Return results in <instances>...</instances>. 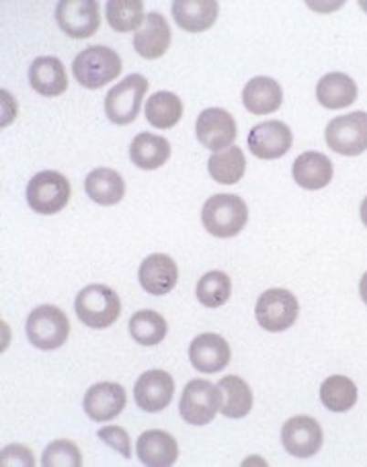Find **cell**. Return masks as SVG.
I'll list each match as a JSON object with an SVG mask.
<instances>
[{"mask_svg": "<svg viewBox=\"0 0 367 467\" xmlns=\"http://www.w3.org/2000/svg\"><path fill=\"white\" fill-rule=\"evenodd\" d=\"M41 465L44 467H80L82 465V455L79 451V447L72 443V441H54L49 443L47 449L41 455Z\"/></svg>", "mask_w": 367, "mask_h": 467, "instance_id": "34", "label": "cell"}, {"mask_svg": "<svg viewBox=\"0 0 367 467\" xmlns=\"http://www.w3.org/2000/svg\"><path fill=\"white\" fill-rule=\"evenodd\" d=\"M179 457V445L171 432L146 431L138 437V460L148 467H171Z\"/></svg>", "mask_w": 367, "mask_h": 467, "instance_id": "20", "label": "cell"}, {"mask_svg": "<svg viewBox=\"0 0 367 467\" xmlns=\"http://www.w3.org/2000/svg\"><path fill=\"white\" fill-rule=\"evenodd\" d=\"M171 25L161 13H148L146 21L133 36V49L146 60H156L171 47Z\"/></svg>", "mask_w": 367, "mask_h": 467, "instance_id": "18", "label": "cell"}, {"mask_svg": "<svg viewBox=\"0 0 367 467\" xmlns=\"http://www.w3.org/2000/svg\"><path fill=\"white\" fill-rule=\"evenodd\" d=\"M25 332H27L29 343L36 348L56 350L68 340V316L56 306H39L29 314Z\"/></svg>", "mask_w": 367, "mask_h": 467, "instance_id": "4", "label": "cell"}, {"mask_svg": "<svg viewBox=\"0 0 367 467\" xmlns=\"http://www.w3.org/2000/svg\"><path fill=\"white\" fill-rule=\"evenodd\" d=\"M232 357L230 345L215 332H204L189 347V361L202 373H218L228 367Z\"/></svg>", "mask_w": 367, "mask_h": 467, "instance_id": "17", "label": "cell"}, {"mask_svg": "<svg viewBox=\"0 0 367 467\" xmlns=\"http://www.w3.org/2000/svg\"><path fill=\"white\" fill-rule=\"evenodd\" d=\"M294 144L291 130L283 121H263L248 133V148L261 161H278Z\"/></svg>", "mask_w": 367, "mask_h": 467, "instance_id": "12", "label": "cell"}, {"mask_svg": "<svg viewBox=\"0 0 367 467\" xmlns=\"http://www.w3.org/2000/svg\"><path fill=\"white\" fill-rule=\"evenodd\" d=\"M3 465H36V457L25 445H6L3 449Z\"/></svg>", "mask_w": 367, "mask_h": 467, "instance_id": "36", "label": "cell"}, {"mask_svg": "<svg viewBox=\"0 0 367 467\" xmlns=\"http://www.w3.org/2000/svg\"><path fill=\"white\" fill-rule=\"evenodd\" d=\"M174 396V381L171 378V373H166L163 369H152L142 373L136 386H133V400L140 410L144 412H163L166 406L171 404V400Z\"/></svg>", "mask_w": 367, "mask_h": 467, "instance_id": "14", "label": "cell"}, {"mask_svg": "<svg viewBox=\"0 0 367 467\" xmlns=\"http://www.w3.org/2000/svg\"><path fill=\"white\" fill-rule=\"evenodd\" d=\"M207 171L210 177L220 182V185H236V182L245 177L246 171V158L245 152L238 146H230L220 152H214L210 162H207Z\"/></svg>", "mask_w": 367, "mask_h": 467, "instance_id": "27", "label": "cell"}, {"mask_svg": "<svg viewBox=\"0 0 367 467\" xmlns=\"http://www.w3.org/2000/svg\"><path fill=\"white\" fill-rule=\"evenodd\" d=\"M222 408V391L218 386L205 379H191L183 389L179 412L183 420L204 427L212 422Z\"/></svg>", "mask_w": 367, "mask_h": 467, "instance_id": "6", "label": "cell"}, {"mask_svg": "<svg viewBox=\"0 0 367 467\" xmlns=\"http://www.w3.org/2000/svg\"><path fill=\"white\" fill-rule=\"evenodd\" d=\"M121 57L111 47L90 46L74 57L72 74L85 88H101L121 74Z\"/></svg>", "mask_w": 367, "mask_h": 467, "instance_id": "1", "label": "cell"}, {"mask_svg": "<svg viewBox=\"0 0 367 467\" xmlns=\"http://www.w3.org/2000/svg\"><path fill=\"white\" fill-rule=\"evenodd\" d=\"M56 21L68 37L87 39L101 25V8L97 0H62L56 6Z\"/></svg>", "mask_w": 367, "mask_h": 467, "instance_id": "10", "label": "cell"}, {"mask_svg": "<svg viewBox=\"0 0 367 467\" xmlns=\"http://www.w3.org/2000/svg\"><path fill=\"white\" fill-rule=\"evenodd\" d=\"M243 103L253 115H269L279 111L283 103V90L275 78L257 77L246 82L243 90Z\"/></svg>", "mask_w": 367, "mask_h": 467, "instance_id": "22", "label": "cell"}, {"mask_svg": "<svg viewBox=\"0 0 367 467\" xmlns=\"http://www.w3.org/2000/svg\"><path fill=\"white\" fill-rule=\"evenodd\" d=\"M70 181L56 171H41L29 181L27 203L36 213L54 215L70 202Z\"/></svg>", "mask_w": 367, "mask_h": 467, "instance_id": "5", "label": "cell"}, {"mask_svg": "<svg viewBox=\"0 0 367 467\" xmlns=\"http://www.w3.org/2000/svg\"><path fill=\"white\" fill-rule=\"evenodd\" d=\"M130 158L131 162L142 171H156L166 164L171 158V144L169 140L163 136H154V133L142 131L131 140L130 146Z\"/></svg>", "mask_w": 367, "mask_h": 467, "instance_id": "23", "label": "cell"}, {"mask_svg": "<svg viewBox=\"0 0 367 467\" xmlns=\"http://www.w3.org/2000/svg\"><path fill=\"white\" fill-rule=\"evenodd\" d=\"M128 404V394L113 381H99L90 386L85 396V412L90 420L107 422L120 416Z\"/></svg>", "mask_w": 367, "mask_h": 467, "instance_id": "15", "label": "cell"}, {"mask_svg": "<svg viewBox=\"0 0 367 467\" xmlns=\"http://www.w3.org/2000/svg\"><path fill=\"white\" fill-rule=\"evenodd\" d=\"M316 99L324 109H345L357 99V85L351 77L343 72H329L319 80Z\"/></svg>", "mask_w": 367, "mask_h": 467, "instance_id": "25", "label": "cell"}, {"mask_svg": "<svg viewBox=\"0 0 367 467\" xmlns=\"http://www.w3.org/2000/svg\"><path fill=\"white\" fill-rule=\"evenodd\" d=\"M29 85L44 97H60L68 88V74L60 57L39 56L29 66Z\"/></svg>", "mask_w": 367, "mask_h": 467, "instance_id": "19", "label": "cell"}, {"mask_svg": "<svg viewBox=\"0 0 367 467\" xmlns=\"http://www.w3.org/2000/svg\"><path fill=\"white\" fill-rule=\"evenodd\" d=\"M138 281L142 289L150 296L171 294L179 281L177 263H174L169 254H163V253L150 254L140 265Z\"/></svg>", "mask_w": 367, "mask_h": 467, "instance_id": "16", "label": "cell"}, {"mask_svg": "<svg viewBox=\"0 0 367 467\" xmlns=\"http://www.w3.org/2000/svg\"><path fill=\"white\" fill-rule=\"evenodd\" d=\"M220 5L215 0H174L173 16L181 29L202 33L218 19Z\"/></svg>", "mask_w": 367, "mask_h": 467, "instance_id": "21", "label": "cell"}, {"mask_svg": "<svg viewBox=\"0 0 367 467\" xmlns=\"http://www.w3.org/2000/svg\"><path fill=\"white\" fill-rule=\"evenodd\" d=\"M144 113L148 123L154 125L156 130H171L181 121L183 101L174 93L161 90L148 99Z\"/></svg>", "mask_w": 367, "mask_h": 467, "instance_id": "29", "label": "cell"}, {"mask_svg": "<svg viewBox=\"0 0 367 467\" xmlns=\"http://www.w3.org/2000/svg\"><path fill=\"white\" fill-rule=\"evenodd\" d=\"M85 191L99 205H115L125 197V181L113 169H95L85 179Z\"/></svg>", "mask_w": 367, "mask_h": 467, "instance_id": "26", "label": "cell"}, {"mask_svg": "<svg viewBox=\"0 0 367 467\" xmlns=\"http://www.w3.org/2000/svg\"><path fill=\"white\" fill-rule=\"evenodd\" d=\"M362 222H363V226L367 228V197L363 199V203H362Z\"/></svg>", "mask_w": 367, "mask_h": 467, "instance_id": "39", "label": "cell"}, {"mask_svg": "<svg viewBox=\"0 0 367 467\" xmlns=\"http://www.w3.org/2000/svg\"><path fill=\"white\" fill-rule=\"evenodd\" d=\"M74 310H77L79 320L85 327L103 330L118 322L121 314V299L118 291L101 285V283H93V285L85 287L77 296Z\"/></svg>", "mask_w": 367, "mask_h": 467, "instance_id": "2", "label": "cell"}, {"mask_svg": "<svg viewBox=\"0 0 367 467\" xmlns=\"http://www.w3.org/2000/svg\"><path fill=\"white\" fill-rule=\"evenodd\" d=\"M202 222L212 236L232 238L245 230L248 222V207L238 195H214L204 205Z\"/></svg>", "mask_w": 367, "mask_h": 467, "instance_id": "3", "label": "cell"}, {"mask_svg": "<svg viewBox=\"0 0 367 467\" xmlns=\"http://www.w3.org/2000/svg\"><path fill=\"white\" fill-rule=\"evenodd\" d=\"M105 16L115 31H138L146 21L144 3L142 0H110L105 5Z\"/></svg>", "mask_w": 367, "mask_h": 467, "instance_id": "31", "label": "cell"}, {"mask_svg": "<svg viewBox=\"0 0 367 467\" xmlns=\"http://www.w3.org/2000/svg\"><path fill=\"white\" fill-rule=\"evenodd\" d=\"M99 439L107 443L110 447H113L115 451L121 453L125 460H130L131 457V441L130 435L125 432L121 427H105L97 432Z\"/></svg>", "mask_w": 367, "mask_h": 467, "instance_id": "35", "label": "cell"}, {"mask_svg": "<svg viewBox=\"0 0 367 467\" xmlns=\"http://www.w3.org/2000/svg\"><path fill=\"white\" fill-rule=\"evenodd\" d=\"M298 314V299L288 289H269L257 299V322L258 327L269 332H286L296 324Z\"/></svg>", "mask_w": 367, "mask_h": 467, "instance_id": "8", "label": "cell"}, {"mask_svg": "<svg viewBox=\"0 0 367 467\" xmlns=\"http://www.w3.org/2000/svg\"><path fill=\"white\" fill-rule=\"evenodd\" d=\"M166 320L154 310H140L131 316L130 335L142 347H154L166 338Z\"/></svg>", "mask_w": 367, "mask_h": 467, "instance_id": "32", "label": "cell"}, {"mask_svg": "<svg viewBox=\"0 0 367 467\" xmlns=\"http://www.w3.org/2000/svg\"><path fill=\"white\" fill-rule=\"evenodd\" d=\"M291 172H294V181L299 187L319 191L332 181V162L329 156L320 152H304L296 158Z\"/></svg>", "mask_w": 367, "mask_h": 467, "instance_id": "24", "label": "cell"}, {"mask_svg": "<svg viewBox=\"0 0 367 467\" xmlns=\"http://www.w3.org/2000/svg\"><path fill=\"white\" fill-rule=\"evenodd\" d=\"M320 402L335 414L351 410L357 402V386L345 375H332L320 386Z\"/></svg>", "mask_w": 367, "mask_h": 467, "instance_id": "30", "label": "cell"}, {"mask_svg": "<svg viewBox=\"0 0 367 467\" xmlns=\"http://www.w3.org/2000/svg\"><path fill=\"white\" fill-rule=\"evenodd\" d=\"M360 294H362V299L367 304V273L362 277L360 281Z\"/></svg>", "mask_w": 367, "mask_h": 467, "instance_id": "38", "label": "cell"}, {"mask_svg": "<svg viewBox=\"0 0 367 467\" xmlns=\"http://www.w3.org/2000/svg\"><path fill=\"white\" fill-rule=\"evenodd\" d=\"M327 144L341 156H360L367 152V113L355 111L335 117L327 125Z\"/></svg>", "mask_w": 367, "mask_h": 467, "instance_id": "9", "label": "cell"}, {"mask_svg": "<svg viewBox=\"0 0 367 467\" xmlns=\"http://www.w3.org/2000/svg\"><path fill=\"white\" fill-rule=\"evenodd\" d=\"M281 443L286 451L298 460H308L320 451L322 429L310 416H294L281 429Z\"/></svg>", "mask_w": 367, "mask_h": 467, "instance_id": "11", "label": "cell"}, {"mask_svg": "<svg viewBox=\"0 0 367 467\" xmlns=\"http://www.w3.org/2000/svg\"><path fill=\"white\" fill-rule=\"evenodd\" d=\"M0 97H3V128H6V125L13 123L16 115V101L11 93H6V90H3Z\"/></svg>", "mask_w": 367, "mask_h": 467, "instance_id": "37", "label": "cell"}, {"mask_svg": "<svg viewBox=\"0 0 367 467\" xmlns=\"http://www.w3.org/2000/svg\"><path fill=\"white\" fill-rule=\"evenodd\" d=\"M218 388L222 391V408L220 412L226 419H243L253 408V391H250L248 383L245 379L236 378V375H226L220 379Z\"/></svg>", "mask_w": 367, "mask_h": 467, "instance_id": "28", "label": "cell"}, {"mask_svg": "<svg viewBox=\"0 0 367 467\" xmlns=\"http://www.w3.org/2000/svg\"><path fill=\"white\" fill-rule=\"evenodd\" d=\"M195 133L197 140L202 141L207 150L220 152V150L230 148L232 141L236 140V119L226 109L212 107V109H205L197 117Z\"/></svg>", "mask_w": 367, "mask_h": 467, "instance_id": "13", "label": "cell"}, {"mask_svg": "<svg viewBox=\"0 0 367 467\" xmlns=\"http://www.w3.org/2000/svg\"><path fill=\"white\" fill-rule=\"evenodd\" d=\"M148 80L142 74H130L105 97V115L115 125H130L138 119Z\"/></svg>", "mask_w": 367, "mask_h": 467, "instance_id": "7", "label": "cell"}, {"mask_svg": "<svg viewBox=\"0 0 367 467\" xmlns=\"http://www.w3.org/2000/svg\"><path fill=\"white\" fill-rule=\"evenodd\" d=\"M232 294V281L226 273L222 271H210L205 273L202 279L197 283L195 296L199 302H202L205 307H222L224 304L230 299Z\"/></svg>", "mask_w": 367, "mask_h": 467, "instance_id": "33", "label": "cell"}]
</instances>
